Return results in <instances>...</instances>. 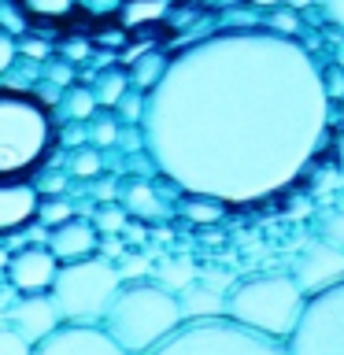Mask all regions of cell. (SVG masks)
<instances>
[{
	"mask_svg": "<svg viewBox=\"0 0 344 355\" xmlns=\"http://www.w3.org/2000/svg\"><path fill=\"white\" fill-rule=\"evenodd\" d=\"M326 111L322 74L293 37L233 30L166 60L141 122L155 166L185 193L252 204L311 163Z\"/></svg>",
	"mask_w": 344,
	"mask_h": 355,
	"instance_id": "cell-1",
	"label": "cell"
},
{
	"mask_svg": "<svg viewBox=\"0 0 344 355\" xmlns=\"http://www.w3.org/2000/svg\"><path fill=\"white\" fill-rule=\"evenodd\" d=\"M100 326L126 355H144L182 326V311L171 288L155 285L152 277H130L111 293Z\"/></svg>",
	"mask_w": 344,
	"mask_h": 355,
	"instance_id": "cell-2",
	"label": "cell"
},
{
	"mask_svg": "<svg viewBox=\"0 0 344 355\" xmlns=\"http://www.w3.org/2000/svg\"><path fill=\"white\" fill-rule=\"evenodd\" d=\"M52 141L49 107L22 89L0 85V182H30Z\"/></svg>",
	"mask_w": 344,
	"mask_h": 355,
	"instance_id": "cell-3",
	"label": "cell"
},
{
	"mask_svg": "<svg viewBox=\"0 0 344 355\" xmlns=\"http://www.w3.org/2000/svg\"><path fill=\"white\" fill-rule=\"evenodd\" d=\"M300 307H304V293L293 282V274H255L226 288L222 315L285 344L300 318Z\"/></svg>",
	"mask_w": 344,
	"mask_h": 355,
	"instance_id": "cell-4",
	"label": "cell"
},
{
	"mask_svg": "<svg viewBox=\"0 0 344 355\" xmlns=\"http://www.w3.org/2000/svg\"><path fill=\"white\" fill-rule=\"evenodd\" d=\"M119 285H122V274L108 255H85V259L55 266L49 300L60 322H100L111 293Z\"/></svg>",
	"mask_w": 344,
	"mask_h": 355,
	"instance_id": "cell-5",
	"label": "cell"
},
{
	"mask_svg": "<svg viewBox=\"0 0 344 355\" xmlns=\"http://www.w3.org/2000/svg\"><path fill=\"white\" fill-rule=\"evenodd\" d=\"M144 355H289L282 340L263 337L226 315L182 322L174 333L148 348Z\"/></svg>",
	"mask_w": 344,
	"mask_h": 355,
	"instance_id": "cell-6",
	"label": "cell"
},
{
	"mask_svg": "<svg viewBox=\"0 0 344 355\" xmlns=\"http://www.w3.org/2000/svg\"><path fill=\"white\" fill-rule=\"evenodd\" d=\"M289 355H344V277L304 296L300 318L285 337Z\"/></svg>",
	"mask_w": 344,
	"mask_h": 355,
	"instance_id": "cell-7",
	"label": "cell"
},
{
	"mask_svg": "<svg viewBox=\"0 0 344 355\" xmlns=\"http://www.w3.org/2000/svg\"><path fill=\"white\" fill-rule=\"evenodd\" d=\"M30 355H126L100 322H60L49 337L30 344Z\"/></svg>",
	"mask_w": 344,
	"mask_h": 355,
	"instance_id": "cell-8",
	"label": "cell"
},
{
	"mask_svg": "<svg viewBox=\"0 0 344 355\" xmlns=\"http://www.w3.org/2000/svg\"><path fill=\"white\" fill-rule=\"evenodd\" d=\"M289 274H293V282L300 285L304 296L318 293V288H329L333 282L344 277V248L326 237H315L311 244H304V252L296 255Z\"/></svg>",
	"mask_w": 344,
	"mask_h": 355,
	"instance_id": "cell-9",
	"label": "cell"
},
{
	"mask_svg": "<svg viewBox=\"0 0 344 355\" xmlns=\"http://www.w3.org/2000/svg\"><path fill=\"white\" fill-rule=\"evenodd\" d=\"M0 318H4L26 344H37L41 337H49V333L60 326V315H55L49 293H22V296H11V300H8V311H4Z\"/></svg>",
	"mask_w": 344,
	"mask_h": 355,
	"instance_id": "cell-10",
	"label": "cell"
},
{
	"mask_svg": "<svg viewBox=\"0 0 344 355\" xmlns=\"http://www.w3.org/2000/svg\"><path fill=\"white\" fill-rule=\"evenodd\" d=\"M4 266H8V277H11V288H15V293H49L60 263H55V255L49 248L30 244V248L11 255Z\"/></svg>",
	"mask_w": 344,
	"mask_h": 355,
	"instance_id": "cell-11",
	"label": "cell"
},
{
	"mask_svg": "<svg viewBox=\"0 0 344 355\" xmlns=\"http://www.w3.org/2000/svg\"><path fill=\"white\" fill-rule=\"evenodd\" d=\"M226 282H215V277L200 274L189 285L178 288V311H182V322H193V318H215L222 315V304H226Z\"/></svg>",
	"mask_w": 344,
	"mask_h": 355,
	"instance_id": "cell-12",
	"label": "cell"
},
{
	"mask_svg": "<svg viewBox=\"0 0 344 355\" xmlns=\"http://www.w3.org/2000/svg\"><path fill=\"white\" fill-rule=\"evenodd\" d=\"M49 252L55 255V263H74V259H85V255L96 252V230L82 218H67L60 226L49 230Z\"/></svg>",
	"mask_w": 344,
	"mask_h": 355,
	"instance_id": "cell-13",
	"label": "cell"
},
{
	"mask_svg": "<svg viewBox=\"0 0 344 355\" xmlns=\"http://www.w3.org/2000/svg\"><path fill=\"white\" fill-rule=\"evenodd\" d=\"M37 211V189L30 182H0V230H15Z\"/></svg>",
	"mask_w": 344,
	"mask_h": 355,
	"instance_id": "cell-14",
	"label": "cell"
},
{
	"mask_svg": "<svg viewBox=\"0 0 344 355\" xmlns=\"http://www.w3.org/2000/svg\"><path fill=\"white\" fill-rule=\"evenodd\" d=\"M193 277H196V263L193 259H171V263H163L160 270H155L152 282L163 285V288H171V293H178V288L189 285Z\"/></svg>",
	"mask_w": 344,
	"mask_h": 355,
	"instance_id": "cell-15",
	"label": "cell"
},
{
	"mask_svg": "<svg viewBox=\"0 0 344 355\" xmlns=\"http://www.w3.org/2000/svg\"><path fill=\"white\" fill-rule=\"evenodd\" d=\"M166 8V0H126L119 11H122V19L130 22V26H137V22H144V19H152V15H160V11Z\"/></svg>",
	"mask_w": 344,
	"mask_h": 355,
	"instance_id": "cell-16",
	"label": "cell"
},
{
	"mask_svg": "<svg viewBox=\"0 0 344 355\" xmlns=\"http://www.w3.org/2000/svg\"><path fill=\"white\" fill-rule=\"evenodd\" d=\"M93 111H96L93 89H71V96H67V115L71 119H89Z\"/></svg>",
	"mask_w": 344,
	"mask_h": 355,
	"instance_id": "cell-17",
	"label": "cell"
},
{
	"mask_svg": "<svg viewBox=\"0 0 344 355\" xmlns=\"http://www.w3.org/2000/svg\"><path fill=\"white\" fill-rule=\"evenodd\" d=\"M33 215L52 230V226H60V222L71 218V204H63V200H44V204H41V200H37V211H33Z\"/></svg>",
	"mask_w": 344,
	"mask_h": 355,
	"instance_id": "cell-18",
	"label": "cell"
},
{
	"mask_svg": "<svg viewBox=\"0 0 344 355\" xmlns=\"http://www.w3.org/2000/svg\"><path fill=\"white\" fill-rule=\"evenodd\" d=\"M163 67H166V60H163V55H144V63L137 67V71H133V74H137V85L144 89V93H148V89L155 85V82H160V74H163Z\"/></svg>",
	"mask_w": 344,
	"mask_h": 355,
	"instance_id": "cell-19",
	"label": "cell"
},
{
	"mask_svg": "<svg viewBox=\"0 0 344 355\" xmlns=\"http://www.w3.org/2000/svg\"><path fill=\"white\" fill-rule=\"evenodd\" d=\"M22 4H26V11L44 15V19H60L67 11H74V0H22Z\"/></svg>",
	"mask_w": 344,
	"mask_h": 355,
	"instance_id": "cell-20",
	"label": "cell"
},
{
	"mask_svg": "<svg viewBox=\"0 0 344 355\" xmlns=\"http://www.w3.org/2000/svg\"><path fill=\"white\" fill-rule=\"evenodd\" d=\"M189 196H193V193H189ZM185 215L196 218V222H215L222 215V207H218V200H211V196H193V204L185 207Z\"/></svg>",
	"mask_w": 344,
	"mask_h": 355,
	"instance_id": "cell-21",
	"label": "cell"
},
{
	"mask_svg": "<svg viewBox=\"0 0 344 355\" xmlns=\"http://www.w3.org/2000/svg\"><path fill=\"white\" fill-rule=\"evenodd\" d=\"M0 355H30V344L0 318Z\"/></svg>",
	"mask_w": 344,
	"mask_h": 355,
	"instance_id": "cell-22",
	"label": "cell"
},
{
	"mask_svg": "<svg viewBox=\"0 0 344 355\" xmlns=\"http://www.w3.org/2000/svg\"><path fill=\"white\" fill-rule=\"evenodd\" d=\"M122 89H126V78H122V74H108L104 78V82H100L96 85V104H115V100L122 96Z\"/></svg>",
	"mask_w": 344,
	"mask_h": 355,
	"instance_id": "cell-23",
	"label": "cell"
},
{
	"mask_svg": "<svg viewBox=\"0 0 344 355\" xmlns=\"http://www.w3.org/2000/svg\"><path fill=\"white\" fill-rule=\"evenodd\" d=\"M126 4V0H74V8H82L85 15H96V19H108Z\"/></svg>",
	"mask_w": 344,
	"mask_h": 355,
	"instance_id": "cell-24",
	"label": "cell"
},
{
	"mask_svg": "<svg viewBox=\"0 0 344 355\" xmlns=\"http://www.w3.org/2000/svg\"><path fill=\"white\" fill-rule=\"evenodd\" d=\"M270 26H277V37H293V33H296V11H293V8L274 11Z\"/></svg>",
	"mask_w": 344,
	"mask_h": 355,
	"instance_id": "cell-25",
	"label": "cell"
},
{
	"mask_svg": "<svg viewBox=\"0 0 344 355\" xmlns=\"http://www.w3.org/2000/svg\"><path fill=\"white\" fill-rule=\"evenodd\" d=\"M126 207H133V211H137V215H148V211L155 207V200H152V193H148V189H144V185H137V189H133V193H130Z\"/></svg>",
	"mask_w": 344,
	"mask_h": 355,
	"instance_id": "cell-26",
	"label": "cell"
},
{
	"mask_svg": "<svg viewBox=\"0 0 344 355\" xmlns=\"http://www.w3.org/2000/svg\"><path fill=\"white\" fill-rule=\"evenodd\" d=\"M96 166H100L96 152H82V155L74 159V166H71V171H74L78 178H85V174H96Z\"/></svg>",
	"mask_w": 344,
	"mask_h": 355,
	"instance_id": "cell-27",
	"label": "cell"
},
{
	"mask_svg": "<svg viewBox=\"0 0 344 355\" xmlns=\"http://www.w3.org/2000/svg\"><path fill=\"white\" fill-rule=\"evenodd\" d=\"M96 226L119 230V226H122V211H119V207H100V211H96Z\"/></svg>",
	"mask_w": 344,
	"mask_h": 355,
	"instance_id": "cell-28",
	"label": "cell"
},
{
	"mask_svg": "<svg viewBox=\"0 0 344 355\" xmlns=\"http://www.w3.org/2000/svg\"><path fill=\"white\" fill-rule=\"evenodd\" d=\"M11 60H15V41H11L8 33L0 30V71H8Z\"/></svg>",
	"mask_w": 344,
	"mask_h": 355,
	"instance_id": "cell-29",
	"label": "cell"
},
{
	"mask_svg": "<svg viewBox=\"0 0 344 355\" xmlns=\"http://www.w3.org/2000/svg\"><path fill=\"white\" fill-rule=\"evenodd\" d=\"M322 11H326L329 22H337V26H344V0H318Z\"/></svg>",
	"mask_w": 344,
	"mask_h": 355,
	"instance_id": "cell-30",
	"label": "cell"
},
{
	"mask_svg": "<svg viewBox=\"0 0 344 355\" xmlns=\"http://www.w3.org/2000/svg\"><path fill=\"white\" fill-rule=\"evenodd\" d=\"M111 141H115V126L104 119V122L96 126V144H111Z\"/></svg>",
	"mask_w": 344,
	"mask_h": 355,
	"instance_id": "cell-31",
	"label": "cell"
},
{
	"mask_svg": "<svg viewBox=\"0 0 344 355\" xmlns=\"http://www.w3.org/2000/svg\"><path fill=\"white\" fill-rule=\"evenodd\" d=\"M22 52H30V55H44V44H37V41H26V44H22Z\"/></svg>",
	"mask_w": 344,
	"mask_h": 355,
	"instance_id": "cell-32",
	"label": "cell"
},
{
	"mask_svg": "<svg viewBox=\"0 0 344 355\" xmlns=\"http://www.w3.org/2000/svg\"><path fill=\"white\" fill-rule=\"evenodd\" d=\"M282 4H289L293 11H300V8H307V4H315V0H282Z\"/></svg>",
	"mask_w": 344,
	"mask_h": 355,
	"instance_id": "cell-33",
	"label": "cell"
},
{
	"mask_svg": "<svg viewBox=\"0 0 344 355\" xmlns=\"http://www.w3.org/2000/svg\"><path fill=\"white\" fill-rule=\"evenodd\" d=\"M252 4H255V8H277L282 0H252Z\"/></svg>",
	"mask_w": 344,
	"mask_h": 355,
	"instance_id": "cell-34",
	"label": "cell"
},
{
	"mask_svg": "<svg viewBox=\"0 0 344 355\" xmlns=\"http://www.w3.org/2000/svg\"><path fill=\"white\" fill-rule=\"evenodd\" d=\"M4 263H8V255H4V252H0V266H4Z\"/></svg>",
	"mask_w": 344,
	"mask_h": 355,
	"instance_id": "cell-35",
	"label": "cell"
},
{
	"mask_svg": "<svg viewBox=\"0 0 344 355\" xmlns=\"http://www.w3.org/2000/svg\"><path fill=\"white\" fill-rule=\"evenodd\" d=\"M341 248H344V244H341Z\"/></svg>",
	"mask_w": 344,
	"mask_h": 355,
	"instance_id": "cell-36",
	"label": "cell"
}]
</instances>
